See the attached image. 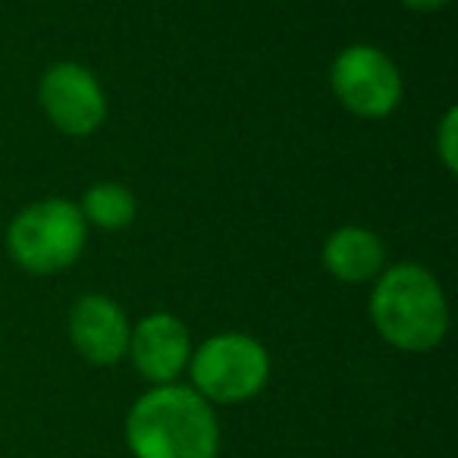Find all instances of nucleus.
<instances>
[{
    "label": "nucleus",
    "mask_w": 458,
    "mask_h": 458,
    "mask_svg": "<svg viewBox=\"0 0 458 458\" xmlns=\"http://www.w3.org/2000/svg\"><path fill=\"white\" fill-rule=\"evenodd\" d=\"M41 107L66 135H91L107 116L101 82L79 64H57L41 79Z\"/></svg>",
    "instance_id": "423d86ee"
},
{
    "label": "nucleus",
    "mask_w": 458,
    "mask_h": 458,
    "mask_svg": "<svg viewBox=\"0 0 458 458\" xmlns=\"http://www.w3.org/2000/svg\"><path fill=\"white\" fill-rule=\"evenodd\" d=\"M386 249L377 233L364 226L336 229L324 245V267L343 283H368L380 276Z\"/></svg>",
    "instance_id": "1a4fd4ad"
},
{
    "label": "nucleus",
    "mask_w": 458,
    "mask_h": 458,
    "mask_svg": "<svg viewBox=\"0 0 458 458\" xmlns=\"http://www.w3.org/2000/svg\"><path fill=\"white\" fill-rule=\"evenodd\" d=\"M126 355H132L135 370L154 386L176 383L191 358L189 330H185L182 320L166 311L148 314L135 324Z\"/></svg>",
    "instance_id": "0eeeda50"
},
{
    "label": "nucleus",
    "mask_w": 458,
    "mask_h": 458,
    "mask_svg": "<svg viewBox=\"0 0 458 458\" xmlns=\"http://www.w3.org/2000/svg\"><path fill=\"white\" fill-rule=\"evenodd\" d=\"M330 82L343 107L364 120L393 114L402 101V76L383 51L370 45H352L333 60Z\"/></svg>",
    "instance_id": "39448f33"
},
{
    "label": "nucleus",
    "mask_w": 458,
    "mask_h": 458,
    "mask_svg": "<svg viewBox=\"0 0 458 458\" xmlns=\"http://www.w3.org/2000/svg\"><path fill=\"white\" fill-rule=\"evenodd\" d=\"M126 445L132 458H216L220 420L191 386H151L126 414Z\"/></svg>",
    "instance_id": "f257e3e1"
},
{
    "label": "nucleus",
    "mask_w": 458,
    "mask_h": 458,
    "mask_svg": "<svg viewBox=\"0 0 458 458\" xmlns=\"http://www.w3.org/2000/svg\"><path fill=\"white\" fill-rule=\"evenodd\" d=\"M402 4H405V7H411V10H439V7H445V4H449V0H402Z\"/></svg>",
    "instance_id": "f8f14e48"
},
{
    "label": "nucleus",
    "mask_w": 458,
    "mask_h": 458,
    "mask_svg": "<svg viewBox=\"0 0 458 458\" xmlns=\"http://www.w3.org/2000/svg\"><path fill=\"white\" fill-rule=\"evenodd\" d=\"M129 336H132V327L126 314L107 295H85L72 305L70 339L89 364L110 368L123 361L129 352Z\"/></svg>",
    "instance_id": "6e6552de"
},
{
    "label": "nucleus",
    "mask_w": 458,
    "mask_h": 458,
    "mask_svg": "<svg viewBox=\"0 0 458 458\" xmlns=\"http://www.w3.org/2000/svg\"><path fill=\"white\" fill-rule=\"evenodd\" d=\"M82 216L101 229H123L135 216V195L120 182H98L85 191Z\"/></svg>",
    "instance_id": "9d476101"
},
{
    "label": "nucleus",
    "mask_w": 458,
    "mask_h": 458,
    "mask_svg": "<svg viewBox=\"0 0 458 458\" xmlns=\"http://www.w3.org/2000/svg\"><path fill=\"white\" fill-rule=\"evenodd\" d=\"M437 145H439V157H443L445 170L455 173L458 170V110L449 107L439 123V135H437Z\"/></svg>",
    "instance_id": "9b49d317"
},
{
    "label": "nucleus",
    "mask_w": 458,
    "mask_h": 458,
    "mask_svg": "<svg viewBox=\"0 0 458 458\" xmlns=\"http://www.w3.org/2000/svg\"><path fill=\"white\" fill-rule=\"evenodd\" d=\"M89 239L82 210L64 198H47L26 208L7 229V249L29 274H57L76 264Z\"/></svg>",
    "instance_id": "20e7f679"
},
{
    "label": "nucleus",
    "mask_w": 458,
    "mask_h": 458,
    "mask_svg": "<svg viewBox=\"0 0 458 458\" xmlns=\"http://www.w3.org/2000/svg\"><path fill=\"white\" fill-rule=\"evenodd\" d=\"M370 320L393 349L430 352L449 330V305L433 274L418 264H395L377 280Z\"/></svg>",
    "instance_id": "f03ea898"
},
{
    "label": "nucleus",
    "mask_w": 458,
    "mask_h": 458,
    "mask_svg": "<svg viewBox=\"0 0 458 458\" xmlns=\"http://www.w3.org/2000/svg\"><path fill=\"white\" fill-rule=\"evenodd\" d=\"M191 389L210 405H239L267 386L270 355L249 333H216L189 358Z\"/></svg>",
    "instance_id": "7ed1b4c3"
}]
</instances>
